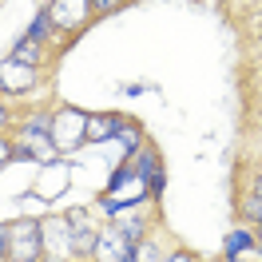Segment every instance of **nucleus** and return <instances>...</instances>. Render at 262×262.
<instances>
[{
  "label": "nucleus",
  "instance_id": "8",
  "mask_svg": "<svg viewBox=\"0 0 262 262\" xmlns=\"http://www.w3.org/2000/svg\"><path fill=\"white\" fill-rule=\"evenodd\" d=\"M135 171H139V179H147V191L151 195H159V191H163V171H159V159H155V155H139V167H135Z\"/></svg>",
  "mask_w": 262,
  "mask_h": 262
},
{
  "label": "nucleus",
  "instance_id": "7",
  "mask_svg": "<svg viewBox=\"0 0 262 262\" xmlns=\"http://www.w3.org/2000/svg\"><path fill=\"white\" fill-rule=\"evenodd\" d=\"M32 80H36V68L16 64V60H8V64H4V72H0V83H4V88H12V92H24Z\"/></svg>",
  "mask_w": 262,
  "mask_h": 262
},
{
  "label": "nucleus",
  "instance_id": "17",
  "mask_svg": "<svg viewBox=\"0 0 262 262\" xmlns=\"http://www.w3.org/2000/svg\"><path fill=\"white\" fill-rule=\"evenodd\" d=\"M92 8H119V0H92Z\"/></svg>",
  "mask_w": 262,
  "mask_h": 262
},
{
  "label": "nucleus",
  "instance_id": "16",
  "mask_svg": "<svg viewBox=\"0 0 262 262\" xmlns=\"http://www.w3.org/2000/svg\"><path fill=\"white\" fill-rule=\"evenodd\" d=\"M135 258H139V262H163L155 250H151V246H139V254H135Z\"/></svg>",
  "mask_w": 262,
  "mask_h": 262
},
{
  "label": "nucleus",
  "instance_id": "14",
  "mask_svg": "<svg viewBox=\"0 0 262 262\" xmlns=\"http://www.w3.org/2000/svg\"><path fill=\"white\" fill-rule=\"evenodd\" d=\"M115 135H119V139H123L127 147H135V143H139V131H135V127H127V123H119V127H115Z\"/></svg>",
  "mask_w": 262,
  "mask_h": 262
},
{
  "label": "nucleus",
  "instance_id": "15",
  "mask_svg": "<svg viewBox=\"0 0 262 262\" xmlns=\"http://www.w3.org/2000/svg\"><path fill=\"white\" fill-rule=\"evenodd\" d=\"M246 214H250V219H262V195H250V199H246Z\"/></svg>",
  "mask_w": 262,
  "mask_h": 262
},
{
  "label": "nucleus",
  "instance_id": "3",
  "mask_svg": "<svg viewBox=\"0 0 262 262\" xmlns=\"http://www.w3.org/2000/svg\"><path fill=\"white\" fill-rule=\"evenodd\" d=\"M40 234H44V246H48V262H64L68 254H76L72 250V230H68V219H56V223H44L40 227Z\"/></svg>",
  "mask_w": 262,
  "mask_h": 262
},
{
  "label": "nucleus",
  "instance_id": "5",
  "mask_svg": "<svg viewBox=\"0 0 262 262\" xmlns=\"http://www.w3.org/2000/svg\"><path fill=\"white\" fill-rule=\"evenodd\" d=\"M68 230H72V250H76V254L96 250L99 234H96V227L88 223V214H83V211H72V214H68Z\"/></svg>",
  "mask_w": 262,
  "mask_h": 262
},
{
  "label": "nucleus",
  "instance_id": "21",
  "mask_svg": "<svg viewBox=\"0 0 262 262\" xmlns=\"http://www.w3.org/2000/svg\"><path fill=\"white\" fill-rule=\"evenodd\" d=\"M119 262H139V258H135V250H131V254H123V258H119Z\"/></svg>",
  "mask_w": 262,
  "mask_h": 262
},
{
  "label": "nucleus",
  "instance_id": "20",
  "mask_svg": "<svg viewBox=\"0 0 262 262\" xmlns=\"http://www.w3.org/2000/svg\"><path fill=\"white\" fill-rule=\"evenodd\" d=\"M8 155H12V151H8V143H4V139H0V163H4V159H8Z\"/></svg>",
  "mask_w": 262,
  "mask_h": 262
},
{
  "label": "nucleus",
  "instance_id": "13",
  "mask_svg": "<svg viewBox=\"0 0 262 262\" xmlns=\"http://www.w3.org/2000/svg\"><path fill=\"white\" fill-rule=\"evenodd\" d=\"M48 24H52V16H48V12H40V16H36V24L28 28V40H40V36L48 32Z\"/></svg>",
  "mask_w": 262,
  "mask_h": 262
},
{
  "label": "nucleus",
  "instance_id": "18",
  "mask_svg": "<svg viewBox=\"0 0 262 262\" xmlns=\"http://www.w3.org/2000/svg\"><path fill=\"white\" fill-rule=\"evenodd\" d=\"M4 254H8V234H4V227H0V262H4Z\"/></svg>",
  "mask_w": 262,
  "mask_h": 262
},
{
  "label": "nucleus",
  "instance_id": "4",
  "mask_svg": "<svg viewBox=\"0 0 262 262\" xmlns=\"http://www.w3.org/2000/svg\"><path fill=\"white\" fill-rule=\"evenodd\" d=\"M88 8H92V0H52L48 16L56 28H80L83 16H88Z\"/></svg>",
  "mask_w": 262,
  "mask_h": 262
},
{
  "label": "nucleus",
  "instance_id": "11",
  "mask_svg": "<svg viewBox=\"0 0 262 262\" xmlns=\"http://www.w3.org/2000/svg\"><path fill=\"white\" fill-rule=\"evenodd\" d=\"M115 230H119V234H123L131 246L143 238V223H139V219H119V223H115Z\"/></svg>",
  "mask_w": 262,
  "mask_h": 262
},
{
  "label": "nucleus",
  "instance_id": "10",
  "mask_svg": "<svg viewBox=\"0 0 262 262\" xmlns=\"http://www.w3.org/2000/svg\"><path fill=\"white\" fill-rule=\"evenodd\" d=\"M12 60H16V64H28V68H36V64H40V48H36V40H24V44H16Z\"/></svg>",
  "mask_w": 262,
  "mask_h": 262
},
{
  "label": "nucleus",
  "instance_id": "24",
  "mask_svg": "<svg viewBox=\"0 0 262 262\" xmlns=\"http://www.w3.org/2000/svg\"><path fill=\"white\" fill-rule=\"evenodd\" d=\"M258 234H262V227H258Z\"/></svg>",
  "mask_w": 262,
  "mask_h": 262
},
{
  "label": "nucleus",
  "instance_id": "23",
  "mask_svg": "<svg viewBox=\"0 0 262 262\" xmlns=\"http://www.w3.org/2000/svg\"><path fill=\"white\" fill-rule=\"evenodd\" d=\"M0 123H4V107H0Z\"/></svg>",
  "mask_w": 262,
  "mask_h": 262
},
{
  "label": "nucleus",
  "instance_id": "9",
  "mask_svg": "<svg viewBox=\"0 0 262 262\" xmlns=\"http://www.w3.org/2000/svg\"><path fill=\"white\" fill-rule=\"evenodd\" d=\"M115 127H119L115 115H88V139H107L115 135Z\"/></svg>",
  "mask_w": 262,
  "mask_h": 262
},
{
  "label": "nucleus",
  "instance_id": "12",
  "mask_svg": "<svg viewBox=\"0 0 262 262\" xmlns=\"http://www.w3.org/2000/svg\"><path fill=\"white\" fill-rule=\"evenodd\" d=\"M246 246H250V234H246V230H234V234L227 238V254L234 258V254H243Z\"/></svg>",
  "mask_w": 262,
  "mask_h": 262
},
{
  "label": "nucleus",
  "instance_id": "19",
  "mask_svg": "<svg viewBox=\"0 0 262 262\" xmlns=\"http://www.w3.org/2000/svg\"><path fill=\"white\" fill-rule=\"evenodd\" d=\"M163 262H195L191 254H171V258H163Z\"/></svg>",
  "mask_w": 262,
  "mask_h": 262
},
{
  "label": "nucleus",
  "instance_id": "1",
  "mask_svg": "<svg viewBox=\"0 0 262 262\" xmlns=\"http://www.w3.org/2000/svg\"><path fill=\"white\" fill-rule=\"evenodd\" d=\"M44 254V234L36 223H16L8 230V258L12 262H40Z\"/></svg>",
  "mask_w": 262,
  "mask_h": 262
},
{
  "label": "nucleus",
  "instance_id": "2",
  "mask_svg": "<svg viewBox=\"0 0 262 262\" xmlns=\"http://www.w3.org/2000/svg\"><path fill=\"white\" fill-rule=\"evenodd\" d=\"M52 143H56V151L60 147H80L83 139H88V115L83 112H64V115H56V123H52Z\"/></svg>",
  "mask_w": 262,
  "mask_h": 262
},
{
  "label": "nucleus",
  "instance_id": "22",
  "mask_svg": "<svg viewBox=\"0 0 262 262\" xmlns=\"http://www.w3.org/2000/svg\"><path fill=\"white\" fill-rule=\"evenodd\" d=\"M254 195H262V175H258V187H254Z\"/></svg>",
  "mask_w": 262,
  "mask_h": 262
},
{
  "label": "nucleus",
  "instance_id": "6",
  "mask_svg": "<svg viewBox=\"0 0 262 262\" xmlns=\"http://www.w3.org/2000/svg\"><path fill=\"white\" fill-rule=\"evenodd\" d=\"M96 254H99L103 262H119L123 254H131V243H127V238H123L115 227H107L103 234H99V243H96Z\"/></svg>",
  "mask_w": 262,
  "mask_h": 262
}]
</instances>
